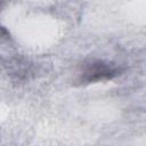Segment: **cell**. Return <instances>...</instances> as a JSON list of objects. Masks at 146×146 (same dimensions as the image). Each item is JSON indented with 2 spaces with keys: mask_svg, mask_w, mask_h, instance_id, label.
<instances>
[]
</instances>
